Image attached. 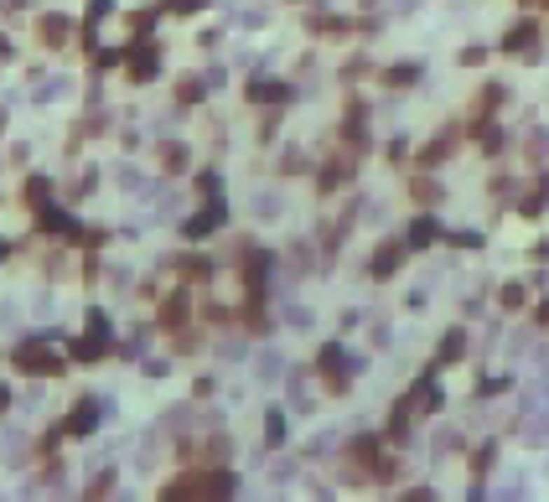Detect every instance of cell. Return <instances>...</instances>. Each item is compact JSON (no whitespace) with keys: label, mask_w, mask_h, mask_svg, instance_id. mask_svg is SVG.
Here are the masks:
<instances>
[{"label":"cell","mask_w":549,"mask_h":502,"mask_svg":"<svg viewBox=\"0 0 549 502\" xmlns=\"http://www.w3.org/2000/svg\"><path fill=\"white\" fill-rule=\"evenodd\" d=\"M172 6H176V11H192V6H202V0H172Z\"/></svg>","instance_id":"cell-24"},{"label":"cell","mask_w":549,"mask_h":502,"mask_svg":"<svg viewBox=\"0 0 549 502\" xmlns=\"http://www.w3.org/2000/svg\"><path fill=\"white\" fill-rule=\"evenodd\" d=\"M42 228L47 233H78V223L68 213H57V207H42Z\"/></svg>","instance_id":"cell-9"},{"label":"cell","mask_w":549,"mask_h":502,"mask_svg":"<svg viewBox=\"0 0 549 502\" xmlns=\"http://www.w3.org/2000/svg\"><path fill=\"white\" fill-rule=\"evenodd\" d=\"M249 99H285V83H254Z\"/></svg>","instance_id":"cell-19"},{"label":"cell","mask_w":549,"mask_h":502,"mask_svg":"<svg viewBox=\"0 0 549 502\" xmlns=\"http://www.w3.org/2000/svg\"><path fill=\"white\" fill-rule=\"evenodd\" d=\"M73 358H83V363H94V358H104V337H88V342H73Z\"/></svg>","instance_id":"cell-13"},{"label":"cell","mask_w":549,"mask_h":502,"mask_svg":"<svg viewBox=\"0 0 549 502\" xmlns=\"http://www.w3.org/2000/svg\"><path fill=\"white\" fill-rule=\"evenodd\" d=\"M524 295H529L524 285H508V290H503V306H524Z\"/></svg>","instance_id":"cell-22"},{"label":"cell","mask_w":549,"mask_h":502,"mask_svg":"<svg viewBox=\"0 0 549 502\" xmlns=\"http://www.w3.org/2000/svg\"><path fill=\"white\" fill-rule=\"evenodd\" d=\"M130 78H135V83H151V78H155V52L151 47L130 52Z\"/></svg>","instance_id":"cell-4"},{"label":"cell","mask_w":549,"mask_h":502,"mask_svg":"<svg viewBox=\"0 0 549 502\" xmlns=\"http://www.w3.org/2000/svg\"><path fill=\"white\" fill-rule=\"evenodd\" d=\"M394 264H399V244H384V249L373 254V274L384 280V274H394Z\"/></svg>","instance_id":"cell-10"},{"label":"cell","mask_w":549,"mask_h":502,"mask_svg":"<svg viewBox=\"0 0 549 502\" xmlns=\"http://www.w3.org/2000/svg\"><path fill=\"white\" fill-rule=\"evenodd\" d=\"M415 6H420V0H394V11H415Z\"/></svg>","instance_id":"cell-25"},{"label":"cell","mask_w":549,"mask_h":502,"mask_svg":"<svg viewBox=\"0 0 549 502\" xmlns=\"http://www.w3.org/2000/svg\"><path fill=\"white\" fill-rule=\"evenodd\" d=\"M415 404H425V409H440L446 399H440V389H436V378H420L415 383Z\"/></svg>","instance_id":"cell-12"},{"label":"cell","mask_w":549,"mask_h":502,"mask_svg":"<svg viewBox=\"0 0 549 502\" xmlns=\"http://www.w3.org/2000/svg\"><path fill=\"white\" fill-rule=\"evenodd\" d=\"M259 373H265V378H280L285 373V358H280V352H265V358H259Z\"/></svg>","instance_id":"cell-16"},{"label":"cell","mask_w":549,"mask_h":502,"mask_svg":"<svg viewBox=\"0 0 549 502\" xmlns=\"http://www.w3.org/2000/svg\"><path fill=\"white\" fill-rule=\"evenodd\" d=\"M347 358H342V347H321V368H342Z\"/></svg>","instance_id":"cell-21"},{"label":"cell","mask_w":549,"mask_h":502,"mask_svg":"<svg viewBox=\"0 0 549 502\" xmlns=\"http://www.w3.org/2000/svg\"><path fill=\"white\" fill-rule=\"evenodd\" d=\"M239 492V482L233 477H187V482H176V487H166V497H233Z\"/></svg>","instance_id":"cell-1"},{"label":"cell","mask_w":549,"mask_h":502,"mask_svg":"<svg viewBox=\"0 0 549 502\" xmlns=\"http://www.w3.org/2000/svg\"><path fill=\"white\" fill-rule=\"evenodd\" d=\"M534 36H539V26H534V21H518L513 26V32H508V52H534Z\"/></svg>","instance_id":"cell-7"},{"label":"cell","mask_w":549,"mask_h":502,"mask_svg":"<svg viewBox=\"0 0 549 502\" xmlns=\"http://www.w3.org/2000/svg\"><path fill=\"white\" fill-rule=\"evenodd\" d=\"M223 223H228V207H223V202H218V197H213V207H207V213H197V218L187 223V239H202V233L223 228Z\"/></svg>","instance_id":"cell-3"},{"label":"cell","mask_w":549,"mask_h":502,"mask_svg":"<svg viewBox=\"0 0 549 502\" xmlns=\"http://www.w3.org/2000/svg\"><path fill=\"white\" fill-rule=\"evenodd\" d=\"M461 352H466V332H461V326H451L446 342H440V363H456Z\"/></svg>","instance_id":"cell-8"},{"label":"cell","mask_w":549,"mask_h":502,"mask_svg":"<svg viewBox=\"0 0 549 502\" xmlns=\"http://www.w3.org/2000/svg\"><path fill=\"white\" fill-rule=\"evenodd\" d=\"M52 332H42V337H32V342H26V347H16V363L26 368V373H57V358H47V352H42V342H47Z\"/></svg>","instance_id":"cell-2"},{"label":"cell","mask_w":549,"mask_h":502,"mask_svg":"<svg viewBox=\"0 0 549 502\" xmlns=\"http://www.w3.org/2000/svg\"><path fill=\"white\" fill-rule=\"evenodd\" d=\"M430 239H436V218H415L410 223V249H425Z\"/></svg>","instance_id":"cell-11"},{"label":"cell","mask_w":549,"mask_h":502,"mask_svg":"<svg viewBox=\"0 0 549 502\" xmlns=\"http://www.w3.org/2000/svg\"><path fill=\"white\" fill-rule=\"evenodd\" d=\"M539 321H549V306H544V311H539Z\"/></svg>","instance_id":"cell-26"},{"label":"cell","mask_w":549,"mask_h":502,"mask_svg":"<svg viewBox=\"0 0 549 502\" xmlns=\"http://www.w3.org/2000/svg\"><path fill=\"white\" fill-rule=\"evenodd\" d=\"M88 332H94V337H109V316H104L99 306H88Z\"/></svg>","instance_id":"cell-17"},{"label":"cell","mask_w":549,"mask_h":502,"mask_svg":"<svg viewBox=\"0 0 549 502\" xmlns=\"http://www.w3.org/2000/svg\"><path fill=\"white\" fill-rule=\"evenodd\" d=\"M280 207H285V202H280V192H259V197H254V213H259V218H274Z\"/></svg>","instance_id":"cell-14"},{"label":"cell","mask_w":549,"mask_h":502,"mask_svg":"<svg viewBox=\"0 0 549 502\" xmlns=\"http://www.w3.org/2000/svg\"><path fill=\"white\" fill-rule=\"evenodd\" d=\"M68 36H73V21H68V16H42V42L62 47Z\"/></svg>","instance_id":"cell-5"},{"label":"cell","mask_w":549,"mask_h":502,"mask_svg":"<svg viewBox=\"0 0 549 502\" xmlns=\"http://www.w3.org/2000/svg\"><path fill=\"white\" fill-rule=\"evenodd\" d=\"M114 11V0H94V6H88V21H99V16H109Z\"/></svg>","instance_id":"cell-23"},{"label":"cell","mask_w":549,"mask_h":502,"mask_svg":"<svg viewBox=\"0 0 549 502\" xmlns=\"http://www.w3.org/2000/svg\"><path fill=\"white\" fill-rule=\"evenodd\" d=\"M26 197H32L36 207H47V202H42V197H47V181H42V176H32V181H26Z\"/></svg>","instance_id":"cell-20"},{"label":"cell","mask_w":549,"mask_h":502,"mask_svg":"<svg viewBox=\"0 0 549 502\" xmlns=\"http://www.w3.org/2000/svg\"><path fill=\"white\" fill-rule=\"evenodd\" d=\"M265 440H270V445L285 440V414H280V409H270V419H265Z\"/></svg>","instance_id":"cell-15"},{"label":"cell","mask_w":549,"mask_h":502,"mask_svg":"<svg viewBox=\"0 0 549 502\" xmlns=\"http://www.w3.org/2000/svg\"><path fill=\"white\" fill-rule=\"evenodd\" d=\"M415 78H420V68H415V62H404V68H389V83H415Z\"/></svg>","instance_id":"cell-18"},{"label":"cell","mask_w":549,"mask_h":502,"mask_svg":"<svg viewBox=\"0 0 549 502\" xmlns=\"http://www.w3.org/2000/svg\"><path fill=\"white\" fill-rule=\"evenodd\" d=\"M99 409H104V404H94V399H88V404H78V414L68 419V435H88V430L99 425Z\"/></svg>","instance_id":"cell-6"}]
</instances>
